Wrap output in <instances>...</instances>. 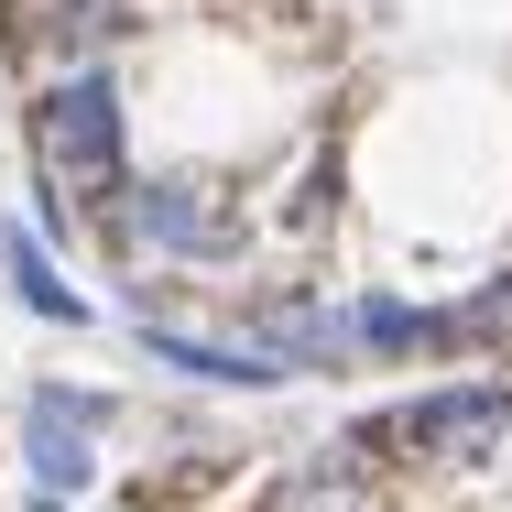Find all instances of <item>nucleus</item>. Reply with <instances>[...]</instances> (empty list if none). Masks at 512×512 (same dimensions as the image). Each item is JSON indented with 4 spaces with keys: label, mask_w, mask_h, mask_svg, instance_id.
<instances>
[{
    "label": "nucleus",
    "mask_w": 512,
    "mask_h": 512,
    "mask_svg": "<svg viewBox=\"0 0 512 512\" xmlns=\"http://www.w3.org/2000/svg\"><path fill=\"white\" fill-rule=\"evenodd\" d=\"M22 153L44 175V218H88L109 229V207L131 186V99L109 66H55L33 99H22Z\"/></svg>",
    "instance_id": "f257e3e1"
},
{
    "label": "nucleus",
    "mask_w": 512,
    "mask_h": 512,
    "mask_svg": "<svg viewBox=\"0 0 512 512\" xmlns=\"http://www.w3.org/2000/svg\"><path fill=\"white\" fill-rule=\"evenodd\" d=\"M99 240L109 251H164V262H240L251 218L218 197V186H197V175H131Z\"/></svg>",
    "instance_id": "f03ea898"
},
{
    "label": "nucleus",
    "mask_w": 512,
    "mask_h": 512,
    "mask_svg": "<svg viewBox=\"0 0 512 512\" xmlns=\"http://www.w3.org/2000/svg\"><path fill=\"white\" fill-rule=\"evenodd\" d=\"M502 436H512V382H436L414 404L371 414L349 447H414L436 469H480V458H502Z\"/></svg>",
    "instance_id": "7ed1b4c3"
},
{
    "label": "nucleus",
    "mask_w": 512,
    "mask_h": 512,
    "mask_svg": "<svg viewBox=\"0 0 512 512\" xmlns=\"http://www.w3.org/2000/svg\"><path fill=\"white\" fill-rule=\"evenodd\" d=\"M109 393H88V382H33L22 393V480L33 491H55V502H77L88 480H99L109 458Z\"/></svg>",
    "instance_id": "20e7f679"
},
{
    "label": "nucleus",
    "mask_w": 512,
    "mask_h": 512,
    "mask_svg": "<svg viewBox=\"0 0 512 512\" xmlns=\"http://www.w3.org/2000/svg\"><path fill=\"white\" fill-rule=\"evenodd\" d=\"M131 33H142L131 0H0V44L33 55L44 77H55V66H109Z\"/></svg>",
    "instance_id": "39448f33"
},
{
    "label": "nucleus",
    "mask_w": 512,
    "mask_h": 512,
    "mask_svg": "<svg viewBox=\"0 0 512 512\" xmlns=\"http://www.w3.org/2000/svg\"><path fill=\"white\" fill-rule=\"evenodd\" d=\"M142 349H153L164 371H186V382H218V393H284V382H295L273 349H251V338H197V327H164V316H142Z\"/></svg>",
    "instance_id": "423d86ee"
},
{
    "label": "nucleus",
    "mask_w": 512,
    "mask_h": 512,
    "mask_svg": "<svg viewBox=\"0 0 512 512\" xmlns=\"http://www.w3.org/2000/svg\"><path fill=\"white\" fill-rule=\"evenodd\" d=\"M0 284H11L33 316H44V327H88V316H99L77 284H66V273H55V251H44V240H33L11 207H0Z\"/></svg>",
    "instance_id": "0eeeda50"
},
{
    "label": "nucleus",
    "mask_w": 512,
    "mask_h": 512,
    "mask_svg": "<svg viewBox=\"0 0 512 512\" xmlns=\"http://www.w3.org/2000/svg\"><path fill=\"white\" fill-rule=\"evenodd\" d=\"M349 349H360V360H425V349H458V327H447V306L360 295V306H349Z\"/></svg>",
    "instance_id": "6e6552de"
},
{
    "label": "nucleus",
    "mask_w": 512,
    "mask_h": 512,
    "mask_svg": "<svg viewBox=\"0 0 512 512\" xmlns=\"http://www.w3.org/2000/svg\"><path fill=\"white\" fill-rule=\"evenodd\" d=\"M22 512H66V502H55V491H33V502H22Z\"/></svg>",
    "instance_id": "1a4fd4ad"
}]
</instances>
